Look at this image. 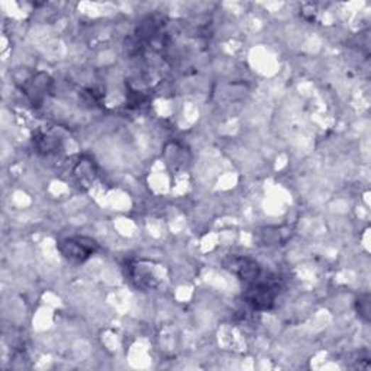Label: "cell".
I'll list each match as a JSON object with an SVG mask.
<instances>
[{
    "mask_svg": "<svg viewBox=\"0 0 371 371\" xmlns=\"http://www.w3.org/2000/svg\"><path fill=\"white\" fill-rule=\"evenodd\" d=\"M52 80L50 79L48 74L45 73H38L33 77H31L22 87L23 93L26 94V97L31 100L33 105H38L41 104L43 100L45 99V96L48 94L50 89H51Z\"/></svg>",
    "mask_w": 371,
    "mask_h": 371,
    "instance_id": "obj_4",
    "label": "cell"
},
{
    "mask_svg": "<svg viewBox=\"0 0 371 371\" xmlns=\"http://www.w3.org/2000/svg\"><path fill=\"white\" fill-rule=\"evenodd\" d=\"M33 143H35L37 150L43 154H51L58 151V144H60L58 138L51 137V135L47 133H40L37 140H33Z\"/></svg>",
    "mask_w": 371,
    "mask_h": 371,
    "instance_id": "obj_6",
    "label": "cell"
},
{
    "mask_svg": "<svg viewBox=\"0 0 371 371\" xmlns=\"http://www.w3.org/2000/svg\"><path fill=\"white\" fill-rule=\"evenodd\" d=\"M226 268L235 276H238L241 280L251 283L261 277V265L248 257H232L225 264Z\"/></svg>",
    "mask_w": 371,
    "mask_h": 371,
    "instance_id": "obj_3",
    "label": "cell"
},
{
    "mask_svg": "<svg viewBox=\"0 0 371 371\" xmlns=\"http://www.w3.org/2000/svg\"><path fill=\"white\" fill-rule=\"evenodd\" d=\"M58 250L67 260L84 262L99 250V244L96 240L89 237H72L62 240L58 244Z\"/></svg>",
    "mask_w": 371,
    "mask_h": 371,
    "instance_id": "obj_2",
    "label": "cell"
},
{
    "mask_svg": "<svg viewBox=\"0 0 371 371\" xmlns=\"http://www.w3.org/2000/svg\"><path fill=\"white\" fill-rule=\"evenodd\" d=\"M279 294V286L275 280L257 279L250 283L244 297L248 305L257 311H270L276 303Z\"/></svg>",
    "mask_w": 371,
    "mask_h": 371,
    "instance_id": "obj_1",
    "label": "cell"
},
{
    "mask_svg": "<svg viewBox=\"0 0 371 371\" xmlns=\"http://www.w3.org/2000/svg\"><path fill=\"white\" fill-rule=\"evenodd\" d=\"M357 312L364 321H370V294H362L357 300Z\"/></svg>",
    "mask_w": 371,
    "mask_h": 371,
    "instance_id": "obj_7",
    "label": "cell"
},
{
    "mask_svg": "<svg viewBox=\"0 0 371 371\" xmlns=\"http://www.w3.org/2000/svg\"><path fill=\"white\" fill-rule=\"evenodd\" d=\"M129 280L140 289H153L157 286V279L154 277L151 267L144 262H133L128 267Z\"/></svg>",
    "mask_w": 371,
    "mask_h": 371,
    "instance_id": "obj_5",
    "label": "cell"
}]
</instances>
